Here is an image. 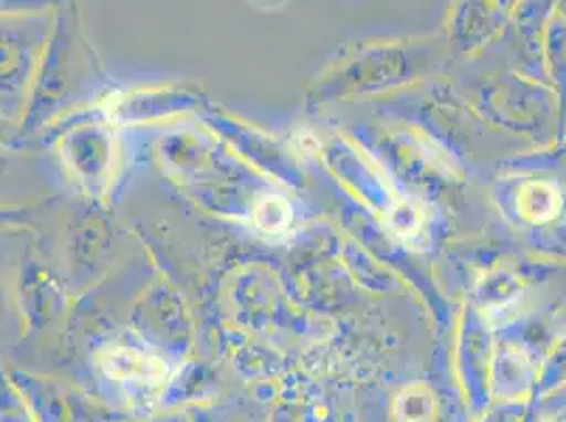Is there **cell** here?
Listing matches in <instances>:
<instances>
[{
  "instance_id": "4",
  "label": "cell",
  "mask_w": 566,
  "mask_h": 422,
  "mask_svg": "<svg viewBox=\"0 0 566 422\" xmlns=\"http://www.w3.org/2000/svg\"><path fill=\"white\" fill-rule=\"evenodd\" d=\"M62 2H69V0H0V18L45 13L48 9H55Z\"/></svg>"
},
{
  "instance_id": "1",
  "label": "cell",
  "mask_w": 566,
  "mask_h": 422,
  "mask_svg": "<svg viewBox=\"0 0 566 422\" xmlns=\"http://www.w3.org/2000/svg\"><path fill=\"white\" fill-rule=\"evenodd\" d=\"M41 13L0 18V87H18L32 71L49 41V24Z\"/></svg>"
},
{
  "instance_id": "3",
  "label": "cell",
  "mask_w": 566,
  "mask_h": 422,
  "mask_svg": "<svg viewBox=\"0 0 566 422\" xmlns=\"http://www.w3.org/2000/svg\"><path fill=\"white\" fill-rule=\"evenodd\" d=\"M524 197L531 201L524 205V213L533 220H545L552 218L558 208V199L556 192L552 188L543 187V184H533V187L524 190Z\"/></svg>"
},
{
  "instance_id": "2",
  "label": "cell",
  "mask_w": 566,
  "mask_h": 422,
  "mask_svg": "<svg viewBox=\"0 0 566 422\" xmlns=\"http://www.w3.org/2000/svg\"><path fill=\"white\" fill-rule=\"evenodd\" d=\"M396 416L400 422H433L438 416V401L427 387H408L396 401Z\"/></svg>"
}]
</instances>
